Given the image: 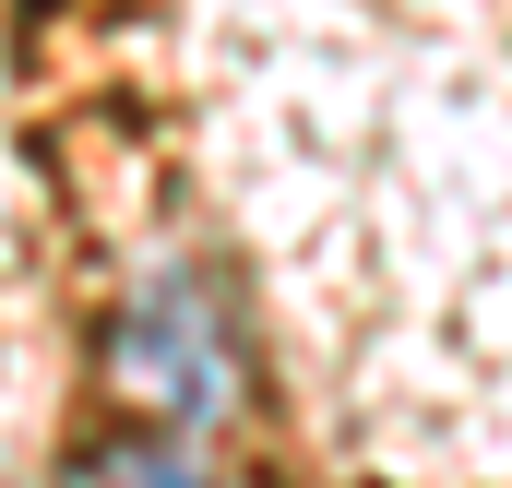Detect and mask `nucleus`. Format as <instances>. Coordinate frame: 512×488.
I'll list each match as a JSON object with an SVG mask.
<instances>
[{
  "mask_svg": "<svg viewBox=\"0 0 512 488\" xmlns=\"http://www.w3.org/2000/svg\"><path fill=\"white\" fill-rule=\"evenodd\" d=\"M120 369H131V381H155V405H167V417H215V405H227V346H215V322H203V298H191V286L131 298Z\"/></svg>",
  "mask_w": 512,
  "mask_h": 488,
  "instance_id": "obj_1",
  "label": "nucleus"
},
{
  "mask_svg": "<svg viewBox=\"0 0 512 488\" xmlns=\"http://www.w3.org/2000/svg\"><path fill=\"white\" fill-rule=\"evenodd\" d=\"M72 488H203V477H191L179 453H155V441H120V453H96Z\"/></svg>",
  "mask_w": 512,
  "mask_h": 488,
  "instance_id": "obj_2",
  "label": "nucleus"
}]
</instances>
